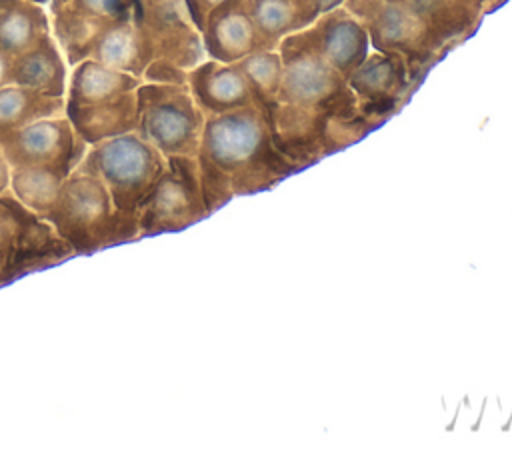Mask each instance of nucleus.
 Wrapping results in <instances>:
<instances>
[{
    "label": "nucleus",
    "mask_w": 512,
    "mask_h": 454,
    "mask_svg": "<svg viewBox=\"0 0 512 454\" xmlns=\"http://www.w3.org/2000/svg\"><path fill=\"white\" fill-rule=\"evenodd\" d=\"M68 172L54 166H12L10 192L32 212L44 216L60 192Z\"/></svg>",
    "instance_id": "obj_22"
},
{
    "label": "nucleus",
    "mask_w": 512,
    "mask_h": 454,
    "mask_svg": "<svg viewBox=\"0 0 512 454\" xmlns=\"http://www.w3.org/2000/svg\"><path fill=\"white\" fill-rule=\"evenodd\" d=\"M254 98L260 106H266L278 98L280 82H282V58L278 48L258 50L238 60Z\"/></svg>",
    "instance_id": "obj_24"
},
{
    "label": "nucleus",
    "mask_w": 512,
    "mask_h": 454,
    "mask_svg": "<svg viewBox=\"0 0 512 454\" xmlns=\"http://www.w3.org/2000/svg\"><path fill=\"white\" fill-rule=\"evenodd\" d=\"M0 146L10 166H54L68 174L88 150L70 120L56 116L40 118L6 134L0 138Z\"/></svg>",
    "instance_id": "obj_8"
},
{
    "label": "nucleus",
    "mask_w": 512,
    "mask_h": 454,
    "mask_svg": "<svg viewBox=\"0 0 512 454\" xmlns=\"http://www.w3.org/2000/svg\"><path fill=\"white\" fill-rule=\"evenodd\" d=\"M270 126L274 146L300 168L328 156V118L330 112L302 108L274 100L262 106Z\"/></svg>",
    "instance_id": "obj_10"
},
{
    "label": "nucleus",
    "mask_w": 512,
    "mask_h": 454,
    "mask_svg": "<svg viewBox=\"0 0 512 454\" xmlns=\"http://www.w3.org/2000/svg\"><path fill=\"white\" fill-rule=\"evenodd\" d=\"M276 48L282 58V82L276 100L330 114L360 112L346 78L324 58L312 26L282 38Z\"/></svg>",
    "instance_id": "obj_4"
},
{
    "label": "nucleus",
    "mask_w": 512,
    "mask_h": 454,
    "mask_svg": "<svg viewBox=\"0 0 512 454\" xmlns=\"http://www.w3.org/2000/svg\"><path fill=\"white\" fill-rule=\"evenodd\" d=\"M316 42L324 58L346 78L370 52V38L362 22L346 8L338 6L320 14L312 24Z\"/></svg>",
    "instance_id": "obj_13"
},
{
    "label": "nucleus",
    "mask_w": 512,
    "mask_h": 454,
    "mask_svg": "<svg viewBox=\"0 0 512 454\" xmlns=\"http://www.w3.org/2000/svg\"><path fill=\"white\" fill-rule=\"evenodd\" d=\"M10 172H12V166L6 160L4 152H2V146H0V194L4 190H8V186H10Z\"/></svg>",
    "instance_id": "obj_27"
},
{
    "label": "nucleus",
    "mask_w": 512,
    "mask_h": 454,
    "mask_svg": "<svg viewBox=\"0 0 512 454\" xmlns=\"http://www.w3.org/2000/svg\"><path fill=\"white\" fill-rule=\"evenodd\" d=\"M18 218L0 194V284L14 278V264L18 256Z\"/></svg>",
    "instance_id": "obj_25"
},
{
    "label": "nucleus",
    "mask_w": 512,
    "mask_h": 454,
    "mask_svg": "<svg viewBox=\"0 0 512 454\" xmlns=\"http://www.w3.org/2000/svg\"><path fill=\"white\" fill-rule=\"evenodd\" d=\"M68 120L74 132L90 146L120 134L136 132L138 128V98L136 90L94 104H66Z\"/></svg>",
    "instance_id": "obj_15"
},
{
    "label": "nucleus",
    "mask_w": 512,
    "mask_h": 454,
    "mask_svg": "<svg viewBox=\"0 0 512 454\" xmlns=\"http://www.w3.org/2000/svg\"><path fill=\"white\" fill-rule=\"evenodd\" d=\"M252 16L270 48L294 32L314 24L316 10L306 0H252Z\"/></svg>",
    "instance_id": "obj_19"
},
{
    "label": "nucleus",
    "mask_w": 512,
    "mask_h": 454,
    "mask_svg": "<svg viewBox=\"0 0 512 454\" xmlns=\"http://www.w3.org/2000/svg\"><path fill=\"white\" fill-rule=\"evenodd\" d=\"M138 78L98 60L82 62L70 80V102L94 104L136 90Z\"/></svg>",
    "instance_id": "obj_20"
},
{
    "label": "nucleus",
    "mask_w": 512,
    "mask_h": 454,
    "mask_svg": "<svg viewBox=\"0 0 512 454\" xmlns=\"http://www.w3.org/2000/svg\"><path fill=\"white\" fill-rule=\"evenodd\" d=\"M196 156L230 180L234 196L270 190L288 174L302 170L274 146L260 104L206 116Z\"/></svg>",
    "instance_id": "obj_1"
},
{
    "label": "nucleus",
    "mask_w": 512,
    "mask_h": 454,
    "mask_svg": "<svg viewBox=\"0 0 512 454\" xmlns=\"http://www.w3.org/2000/svg\"><path fill=\"white\" fill-rule=\"evenodd\" d=\"M92 58L128 74H140L154 60V48L140 28H132L128 20L110 24L96 40Z\"/></svg>",
    "instance_id": "obj_18"
},
{
    "label": "nucleus",
    "mask_w": 512,
    "mask_h": 454,
    "mask_svg": "<svg viewBox=\"0 0 512 454\" xmlns=\"http://www.w3.org/2000/svg\"><path fill=\"white\" fill-rule=\"evenodd\" d=\"M42 218L80 254L138 236V220L118 214L108 188L78 170L66 176L56 202Z\"/></svg>",
    "instance_id": "obj_2"
},
{
    "label": "nucleus",
    "mask_w": 512,
    "mask_h": 454,
    "mask_svg": "<svg viewBox=\"0 0 512 454\" xmlns=\"http://www.w3.org/2000/svg\"><path fill=\"white\" fill-rule=\"evenodd\" d=\"M306 2L316 10L318 16L324 14V12H330L338 6H344V0H306Z\"/></svg>",
    "instance_id": "obj_29"
},
{
    "label": "nucleus",
    "mask_w": 512,
    "mask_h": 454,
    "mask_svg": "<svg viewBox=\"0 0 512 454\" xmlns=\"http://www.w3.org/2000/svg\"><path fill=\"white\" fill-rule=\"evenodd\" d=\"M208 216L196 156H166V170L138 214V236L182 230Z\"/></svg>",
    "instance_id": "obj_7"
},
{
    "label": "nucleus",
    "mask_w": 512,
    "mask_h": 454,
    "mask_svg": "<svg viewBox=\"0 0 512 454\" xmlns=\"http://www.w3.org/2000/svg\"><path fill=\"white\" fill-rule=\"evenodd\" d=\"M10 64L12 56L0 48V88L10 84Z\"/></svg>",
    "instance_id": "obj_28"
},
{
    "label": "nucleus",
    "mask_w": 512,
    "mask_h": 454,
    "mask_svg": "<svg viewBox=\"0 0 512 454\" xmlns=\"http://www.w3.org/2000/svg\"><path fill=\"white\" fill-rule=\"evenodd\" d=\"M344 6L366 28L370 46L378 52L400 56L406 62L412 80L442 54V46L428 24L398 2L344 0Z\"/></svg>",
    "instance_id": "obj_6"
},
{
    "label": "nucleus",
    "mask_w": 512,
    "mask_h": 454,
    "mask_svg": "<svg viewBox=\"0 0 512 454\" xmlns=\"http://www.w3.org/2000/svg\"><path fill=\"white\" fill-rule=\"evenodd\" d=\"M60 110L62 100L56 96L18 84H6L0 88V138L40 118L56 116Z\"/></svg>",
    "instance_id": "obj_21"
},
{
    "label": "nucleus",
    "mask_w": 512,
    "mask_h": 454,
    "mask_svg": "<svg viewBox=\"0 0 512 454\" xmlns=\"http://www.w3.org/2000/svg\"><path fill=\"white\" fill-rule=\"evenodd\" d=\"M46 32L44 18L24 2L0 0V48L18 56L32 48Z\"/></svg>",
    "instance_id": "obj_23"
},
{
    "label": "nucleus",
    "mask_w": 512,
    "mask_h": 454,
    "mask_svg": "<svg viewBox=\"0 0 512 454\" xmlns=\"http://www.w3.org/2000/svg\"><path fill=\"white\" fill-rule=\"evenodd\" d=\"M4 200L12 208L18 218L20 234H18V256L14 264L16 276L26 270H36L48 264H54L70 254H74L72 246L54 230V226L26 208L10 188L2 192Z\"/></svg>",
    "instance_id": "obj_14"
},
{
    "label": "nucleus",
    "mask_w": 512,
    "mask_h": 454,
    "mask_svg": "<svg viewBox=\"0 0 512 454\" xmlns=\"http://www.w3.org/2000/svg\"><path fill=\"white\" fill-rule=\"evenodd\" d=\"M222 0H186V10L190 14V20L198 30L204 28V22L208 14L220 4Z\"/></svg>",
    "instance_id": "obj_26"
},
{
    "label": "nucleus",
    "mask_w": 512,
    "mask_h": 454,
    "mask_svg": "<svg viewBox=\"0 0 512 454\" xmlns=\"http://www.w3.org/2000/svg\"><path fill=\"white\" fill-rule=\"evenodd\" d=\"M64 80H66L64 62L48 34H44L26 52L12 56L10 84L26 86L42 94L60 98L64 92Z\"/></svg>",
    "instance_id": "obj_17"
},
{
    "label": "nucleus",
    "mask_w": 512,
    "mask_h": 454,
    "mask_svg": "<svg viewBox=\"0 0 512 454\" xmlns=\"http://www.w3.org/2000/svg\"><path fill=\"white\" fill-rule=\"evenodd\" d=\"M186 86L204 116L258 104L238 62L204 60L188 70Z\"/></svg>",
    "instance_id": "obj_12"
},
{
    "label": "nucleus",
    "mask_w": 512,
    "mask_h": 454,
    "mask_svg": "<svg viewBox=\"0 0 512 454\" xmlns=\"http://www.w3.org/2000/svg\"><path fill=\"white\" fill-rule=\"evenodd\" d=\"M200 36L204 52L218 62H238L252 52L272 50L256 28L252 0H222L208 14Z\"/></svg>",
    "instance_id": "obj_11"
},
{
    "label": "nucleus",
    "mask_w": 512,
    "mask_h": 454,
    "mask_svg": "<svg viewBox=\"0 0 512 454\" xmlns=\"http://www.w3.org/2000/svg\"><path fill=\"white\" fill-rule=\"evenodd\" d=\"M410 70L396 54L368 52V56L346 76L358 100L360 114L378 126L410 90Z\"/></svg>",
    "instance_id": "obj_9"
},
{
    "label": "nucleus",
    "mask_w": 512,
    "mask_h": 454,
    "mask_svg": "<svg viewBox=\"0 0 512 454\" xmlns=\"http://www.w3.org/2000/svg\"><path fill=\"white\" fill-rule=\"evenodd\" d=\"M416 12L446 48L474 30L480 16L494 8V0H392Z\"/></svg>",
    "instance_id": "obj_16"
},
{
    "label": "nucleus",
    "mask_w": 512,
    "mask_h": 454,
    "mask_svg": "<svg viewBox=\"0 0 512 454\" xmlns=\"http://www.w3.org/2000/svg\"><path fill=\"white\" fill-rule=\"evenodd\" d=\"M136 132L164 156H196L204 128V112L186 84L148 82L136 88Z\"/></svg>",
    "instance_id": "obj_5"
},
{
    "label": "nucleus",
    "mask_w": 512,
    "mask_h": 454,
    "mask_svg": "<svg viewBox=\"0 0 512 454\" xmlns=\"http://www.w3.org/2000/svg\"><path fill=\"white\" fill-rule=\"evenodd\" d=\"M78 172L96 176L110 192L114 210L138 220L140 208L166 170V156L138 132L90 144Z\"/></svg>",
    "instance_id": "obj_3"
}]
</instances>
